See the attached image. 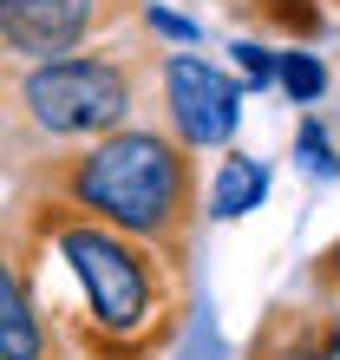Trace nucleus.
I'll list each match as a JSON object with an SVG mask.
<instances>
[{"instance_id":"nucleus-6","label":"nucleus","mask_w":340,"mask_h":360,"mask_svg":"<svg viewBox=\"0 0 340 360\" xmlns=\"http://www.w3.org/2000/svg\"><path fill=\"white\" fill-rule=\"evenodd\" d=\"M0 360H59V341L33 302V282L0 249Z\"/></svg>"},{"instance_id":"nucleus-13","label":"nucleus","mask_w":340,"mask_h":360,"mask_svg":"<svg viewBox=\"0 0 340 360\" xmlns=\"http://www.w3.org/2000/svg\"><path fill=\"white\" fill-rule=\"evenodd\" d=\"M301 360H308V354H301Z\"/></svg>"},{"instance_id":"nucleus-8","label":"nucleus","mask_w":340,"mask_h":360,"mask_svg":"<svg viewBox=\"0 0 340 360\" xmlns=\"http://www.w3.org/2000/svg\"><path fill=\"white\" fill-rule=\"evenodd\" d=\"M275 79H282V92L294 105H314V98L327 92V66L308 59V53H282V59H275Z\"/></svg>"},{"instance_id":"nucleus-4","label":"nucleus","mask_w":340,"mask_h":360,"mask_svg":"<svg viewBox=\"0 0 340 360\" xmlns=\"http://www.w3.org/2000/svg\"><path fill=\"white\" fill-rule=\"evenodd\" d=\"M131 20V0H0V72L85 53Z\"/></svg>"},{"instance_id":"nucleus-5","label":"nucleus","mask_w":340,"mask_h":360,"mask_svg":"<svg viewBox=\"0 0 340 360\" xmlns=\"http://www.w3.org/2000/svg\"><path fill=\"white\" fill-rule=\"evenodd\" d=\"M157 79H164L170 138H177L183 151H216V144L236 138V124H242V86L229 72H216L197 53H164Z\"/></svg>"},{"instance_id":"nucleus-3","label":"nucleus","mask_w":340,"mask_h":360,"mask_svg":"<svg viewBox=\"0 0 340 360\" xmlns=\"http://www.w3.org/2000/svg\"><path fill=\"white\" fill-rule=\"evenodd\" d=\"M0 98L20 131L46 138V144H92L118 124H131L138 105V59L124 53H66V59H39V66L0 72Z\"/></svg>"},{"instance_id":"nucleus-11","label":"nucleus","mask_w":340,"mask_h":360,"mask_svg":"<svg viewBox=\"0 0 340 360\" xmlns=\"http://www.w3.org/2000/svg\"><path fill=\"white\" fill-rule=\"evenodd\" d=\"M236 59H242V72H249V79H275V66H268V53H262V46H236Z\"/></svg>"},{"instance_id":"nucleus-9","label":"nucleus","mask_w":340,"mask_h":360,"mask_svg":"<svg viewBox=\"0 0 340 360\" xmlns=\"http://www.w3.org/2000/svg\"><path fill=\"white\" fill-rule=\"evenodd\" d=\"M301 158H308L314 177H340V158H334V144H327L321 124H301Z\"/></svg>"},{"instance_id":"nucleus-10","label":"nucleus","mask_w":340,"mask_h":360,"mask_svg":"<svg viewBox=\"0 0 340 360\" xmlns=\"http://www.w3.org/2000/svg\"><path fill=\"white\" fill-rule=\"evenodd\" d=\"M308 360H340V314H327V321L314 328V347H308Z\"/></svg>"},{"instance_id":"nucleus-1","label":"nucleus","mask_w":340,"mask_h":360,"mask_svg":"<svg viewBox=\"0 0 340 360\" xmlns=\"http://www.w3.org/2000/svg\"><path fill=\"white\" fill-rule=\"evenodd\" d=\"M53 249L79 282V354L92 360H151L183 314V269L151 243L105 229L79 210L53 217Z\"/></svg>"},{"instance_id":"nucleus-2","label":"nucleus","mask_w":340,"mask_h":360,"mask_svg":"<svg viewBox=\"0 0 340 360\" xmlns=\"http://www.w3.org/2000/svg\"><path fill=\"white\" fill-rule=\"evenodd\" d=\"M59 197L66 210L92 217L105 229L151 243L157 256L183 269L197 243V164L170 131L157 124H118L59 164Z\"/></svg>"},{"instance_id":"nucleus-7","label":"nucleus","mask_w":340,"mask_h":360,"mask_svg":"<svg viewBox=\"0 0 340 360\" xmlns=\"http://www.w3.org/2000/svg\"><path fill=\"white\" fill-rule=\"evenodd\" d=\"M262 197H268V171H262L255 158H229L223 177H216V197H209V217L236 223V217H249Z\"/></svg>"},{"instance_id":"nucleus-12","label":"nucleus","mask_w":340,"mask_h":360,"mask_svg":"<svg viewBox=\"0 0 340 360\" xmlns=\"http://www.w3.org/2000/svg\"><path fill=\"white\" fill-rule=\"evenodd\" d=\"M327 262H334V275H340V249H334V256H327Z\"/></svg>"}]
</instances>
